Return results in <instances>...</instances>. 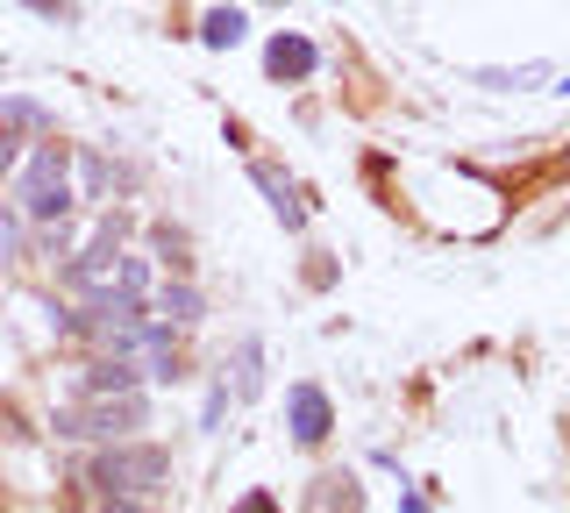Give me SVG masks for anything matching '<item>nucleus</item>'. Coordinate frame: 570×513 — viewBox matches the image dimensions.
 Returning <instances> with one entry per match:
<instances>
[{"label": "nucleus", "mask_w": 570, "mask_h": 513, "mask_svg": "<svg viewBox=\"0 0 570 513\" xmlns=\"http://www.w3.org/2000/svg\"><path fill=\"white\" fill-rule=\"evenodd\" d=\"M165 471H171L165 450H121V442H115V450L94 464V485L107 492V500H121V513H136L157 485H165Z\"/></svg>", "instance_id": "obj_1"}, {"label": "nucleus", "mask_w": 570, "mask_h": 513, "mask_svg": "<svg viewBox=\"0 0 570 513\" xmlns=\"http://www.w3.org/2000/svg\"><path fill=\"white\" fill-rule=\"evenodd\" d=\"M65 215H71V157L65 144H43L22 179V221H65Z\"/></svg>", "instance_id": "obj_2"}, {"label": "nucleus", "mask_w": 570, "mask_h": 513, "mask_svg": "<svg viewBox=\"0 0 570 513\" xmlns=\"http://www.w3.org/2000/svg\"><path fill=\"white\" fill-rule=\"evenodd\" d=\"M142 414H150L142 393H94L86 406L58 414V435H129V428H142Z\"/></svg>", "instance_id": "obj_3"}, {"label": "nucleus", "mask_w": 570, "mask_h": 513, "mask_svg": "<svg viewBox=\"0 0 570 513\" xmlns=\"http://www.w3.org/2000/svg\"><path fill=\"white\" fill-rule=\"evenodd\" d=\"M115 357L129 364L136 378H171V364H178L165 328H136V335H121V343H115Z\"/></svg>", "instance_id": "obj_4"}, {"label": "nucleus", "mask_w": 570, "mask_h": 513, "mask_svg": "<svg viewBox=\"0 0 570 513\" xmlns=\"http://www.w3.org/2000/svg\"><path fill=\"white\" fill-rule=\"evenodd\" d=\"M335 428V406L321 385H293V442H321Z\"/></svg>", "instance_id": "obj_5"}, {"label": "nucleus", "mask_w": 570, "mask_h": 513, "mask_svg": "<svg viewBox=\"0 0 570 513\" xmlns=\"http://www.w3.org/2000/svg\"><path fill=\"white\" fill-rule=\"evenodd\" d=\"M249 179H257L264 193H272V215H278L285 228H299V221H307V207H299V186L285 179L278 165H249Z\"/></svg>", "instance_id": "obj_6"}, {"label": "nucleus", "mask_w": 570, "mask_h": 513, "mask_svg": "<svg viewBox=\"0 0 570 513\" xmlns=\"http://www.w3.org/2000/svg\"><path fill=\"white\" fill-rule=\"evenodd\" d=\"M264 65H272V79H307L314 72V43L307 37H272Z\"/></svg>", "instance_id": "obj_7"}, {"label": "nucleus", "mask_w": 570, "mask_h": 513, "mask_svg": "<svg viewBox=\"0 0 570 513\" xmlns=\"http://www.w3.org/2000/svg\"><path fill=\"white\" fill-rule=\"evenodd\" d=\"M243 29H249L243 8H214L207 22H200V43H207V50H228V43H243Z\"/></svg>", "instance_id": "obj_8"}, {"label": "nucleus", "mask_w": 570, "mask_h": 513, "mask_svg": "<svg viewBox=\"0 0 570 513\" xmlns=\"http://www.w3.org/2000/svg\"><path fill=\"white\" fill-rule=\"evenodd\" d=\"M22 243H29L22 207H0V264H22Z\"/></svg>", "instance_id": "obj_9"}, {"label": "nucleus", "mask_w": 570, "mask_h": 513, "mask_svg": "<svg viewBox=\"0 0 570 513\" xmlns=\"http://www.w3.org/2000/svg\"><path fill=\"white\" fill-rule=\"evenodd\" d=\"M157 314H165V322H200V293H193V286H165Z\"/></svg>", "instance_id": "obj_10"}, {"label": "nucleus", "mask_w": 570, "mask_h": 513, "mask_svg": "<svg viewBox=\"0 0 570 513\" xmlns=\"http://www.w3.org/2000/svg\"><path fill=\"white\" fill-rule=\"evenodd\" d=\"M478 86H499V93H521V86H542V65H521V72H478Z\"/></svg>", "instance_id": "obj_11"}, {"label": "nucleus", "mask_w": 570, "mask_h": 513, "mask_svg": "<svg viewBox=\"0 0 570 513\" xmlns=\"http://www.w3.org/2000/svg\"><path fill=\"white\" fill-rule=\"evenodd\" d=\"M0 121H14V129H50V115L36 108V100H8V108H0Z\"/></svg>", "instance_id": "obj_12"}, {"label": "nucleus", "mask_w": 570, "mask_h": 513, "mask_svg": "<svg viewBox=\"0 0 570 513\" xmlns=\"http://www.w3.org/2000/svg\"><path fill=\"white\" fill-rule=\"evenodd\" d=\"M236 393H243V399L257 393V343H243V349H236Z\"/></svg>", "instance_id": "obj_13"}, {"label": "nucleus", "mask_w": 570, "mask_h": 513, "mask_svg": "<svg viewBox=\"0 0 570 513\" xmlns=\"http://www.w3.org/2000/svg\"><path fill=\"white\" fill-rule=\"evenodd\" d=\"M228 513H278V500H272V492H249V500H236Z\"/></svg>", "instance_id": "obj_14"}, {"label": "nucleus", "mask_w": 570, "mask_h": 513, "mask_svg": "<svg viewBox=\"0 0 570 513\" xmlns=\"http://www.w3.org/2000/svg\"><path fill=\"white\" fill-rule=\"evenodd\" d=\"M14 165V136H0V171H8Z\"/></svg>", "instance_id": "obj_15"}]
</instances>
